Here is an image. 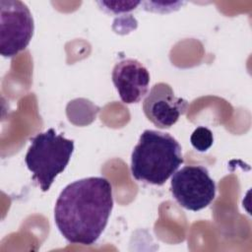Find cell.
I'll list each match as a JSON object with an SVG mask.
<instances>
[{
	"label": "cell",
	"mask_w": 252,
	"mask_h": 252,
	"mask_svg": "<svg viewBox=\"0 0 252 252\" xmlns=\"http://www.w3.org/2000/svg\"><path fill=\"white\" fill-rule=\"evenodd\" d=\"M113 208L112 186L104 177H88L68 184L58 196L54 221L73 244L92 245L103 232Z\"/></svg>",
	"instance_id": "cell-1"
},
{
	"label": "cell",
	"mask_w": 252,
	"mask_h": 252,
	"mask_svg": "<svg viewBox=\"0 0 252 252\" xmlns=\"http://www.w3.org/2000/svg\"><path fill=\"white\" fill-rule=\"evenodd\" d=\"M182 148L170 134L145 130L131 155V173L138 181L162 185L183 163Z\"/></svg>",
	"instance_id": "cell-2"
},
{
	"label": "cell",
	"mask_w": 252,
	"mask_h": 252,
	"mask_svg": "<svg viewBox=\"0 0 252 252\" xmlns=\"http://www.w3.org/2000/svg\"><path fill=\"white\" fill-rule=\"evenodd\" d=\"M74 152V141L57 134L53 128L31 139L25 162L41 191L49 190L55 177L64 171Z\"/></svg>",
	"instance_id": "cell-3"
},
{
	"label": "cell",
	"mask_w": 252,
	"mask_h": 252,
	"mask_svg": "<svg viewBox=\"0 0 252 252\" xmlns=\"http://www.w3.org/2000/svg\"><path fill=\"white\" fill-rule=\"evenodd\" d=\"M170 191L181 207L197 212L214 201L216 183L205 166L186 165L172 174Z\"/></svg>",
	"instance_id": "cell-4"
},
{
	"label": "cell",
	"mask_w": 252,
	"mask_h": 252,
	"mask_svg": "<svg viewBox=\"0 0 252 252\" xmlns=\"http://www.w3.org/2000/svg\"><path fill=\"white\" fill-rule=\"evenodd\" d=\"M34 24L28 6L19 0L0 1V53L13 57L26 49Z\"/></svg>",
	"instance_id": "cell-5"
},
{
	"label": "cell",
	"mask_w": 252,
	"mask_h": 252,
	"mask_svg": "<svg viewBox=\"0 0 252 252\" xmlns=\"http://www.w3.org/2000/svg\"><path fill=\"white\" fill-rule=\"evenodd\" d=\"M187 107L188 101L176 96L172 88L162 82L152 87L143 102L146 117L160 129L173 126L186 112Z\"/></svg>",
	"instance_id": "cell-6"
},
{
	"label": "cell",
	"mask_w": 252,
	"mask_h": 252,
	"mask_svg": "<svg viewBox=\"0 0 252 252\" xmlns=\"http://www.w3.org/2000/svg\"><path fill=\"white\" fill-rule=\"evenodd\" d=\"M111 78L120 99L127 104L137 103L147 94L150 73L136 59H123L116 63Z\"/></svg>",
	"instance_id": "cell-7"
},
{
	"label": "cell",
	"mask_w": 252,
	"mask_h": 252,
	"mask_svg": "<svg viewBox=\"0 0 252 252\" xmlns=\"http://www.w3.org/2000/svg\"><path fill=\"white\" fill-rule=\"evenodd\" d=\"M191 145L194 149L199 152H206L208 151L213 143H214V136L210 129L207 127H197L190 137Z\"/></svg>",
	"instance_id": "cell-8"
},
{
	"label": "cell",
	"mask_w": 252,
	"mask_h": 252,
	"mask_svg": "<svg viewBox=\"0 0 252 252\" xmlns=\"http://www.w3.org/2000/svg\"><path fill=\"white\" fill-rule=\"evenodd\" d=\"M142 2L141 1H98L97 4L106 12L112 14L128 13L136 9Z\"/></svg>",
	"instance_id": "cell-9"
}]
</instances>
